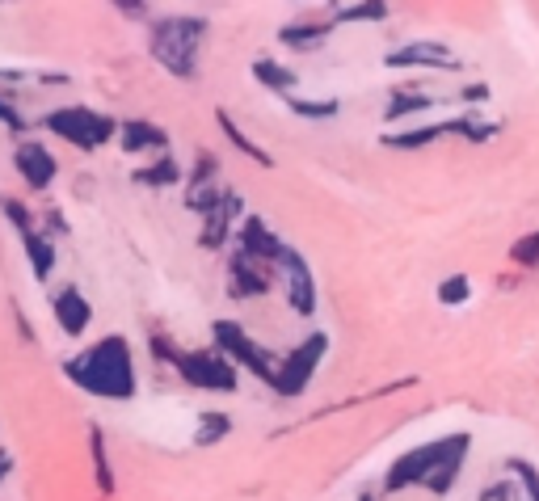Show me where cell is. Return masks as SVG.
Instances as JSON below:
<instances>
[{"mask_svg": "<svg viewBox=\"0 0 539 501\" xmlns=\"http://www.w3.org/2000/svg\"><path fill=\"white\" fill-rule=\"evenodd\" d=\"M64 375L97 400H135V392H139L135 350L123 333H106L102 342L76 350L64 363Z\"/></svg>", "mask_w": 539, "mask_h": 501, "instance_id": "1", "label": "cell"}, {"mask_svg": "<svg viewBox=\"0 0 539 501\" xmlns=\"http://www.w3.org/2000/svg\"><path fill=\"white\" fill-rule=\"evenodd\" d=\"M211 22L198 13H165L152 17L148 30V55L177 80H194L198 76V59H203Z\"/></svg>", "mask_w": 539, "mask_h": 501, "instance_id": "2", "label": "cell"}, {"mask_svg": "<svg viewBox=\"0 0 539 501\" xmlns=\"http://www.w3.org/2000/svg\"><path fill=\"white\" fill-rule=\"evenodd\" d=\"M468 447H472V438L468 434H447V438H434V443H422V447H409L396 464L388 468V476H384V493H405V489H413V485H430L434 480V472L447 464V459H455V455H468Z\"/></svg>", "mask_w": 539, "mask_h": 501, "instance_id": "3", "label": "cell"}, {"mask_svg": "<svg viewBox=\"0 0 539 501\" xmlns=\"http://www.w3.org/2000/svg\"><path fill=\"white\" fill-rule=\"evenodd\" d=\"M38 127L51 131L55 139H64V144H72V148H85V152H97L118 135L114 118L93 110V106H55L38 118Z\"/></svg>", "mask_w": 539, "mask_h": 501, "instance_id": "4", "label": "cell"}, {"mask_svg": "<svg viewBox=\"0 0 539 501\" xmlns=\"http://www.w3.org/2000/svg\"><path fill=\"white\" fill-rule=\"evenodd\" d=\"M173 367H177V375H182L190 388H203V392H236V388H241V367H236L232 358L224 350H215V346L177 350Z\"/></svg>", "mask_w": 539, "mask_h": 501, "instance_id": "5", "label": "cell"}, {"mask_svg": "<svg viewBox=\"0 0 539 501\" xmlns=\"http://www.w3.org/2000/svg\"><path fill=\"white\" fill-rule=\"evenodd\" d=\"M211 346L224 350L241 371H249L253 379H262V384L274 388V375H278L274 354L262 342H253L245 325H236V320H215V325H211Z\"/></svg>", "mask_w": 539, "mask_h": 501, "instance_id": "6", "label": "cell"}, {"mask_svg": "<svg viewBox=\"0 0 539 501\" xmlns=\"http://www.w3.org/2000/svg\"><path fill=\"white\" fill-rule=\"evenodd\" d=\"M329 354V333H308L299 346H291L283 358H278V375H274V392L278 396H304L312 388V375L321 371Z\"/></svg>", "mask_w": 539, "mask_h": 501, "instance_id": "7", "label": "cell"}, {"mask_svg": "<svg viewBox=\"0 0 539 501\" xmlns=\"http://www.w3.org/2000/svg\"><path fill=\"white\" fill-rule=\"evenodd\" d=\"M384 68H422V72H459L464 59H459L447 43L438 38H409V43L392 47L384 55Z\"/></svg>", "mask_w": 539, "mask_h": 501, "instance_id": "8", "label": "cell"}, {"mask_svg": "<svg viewBox=\"0 0 539 501\" xmlns=\"http://www.w3.org/2000/svg\"><path fill=\"white\" fill-rule=\"evenodd\" d=\"M278 274H283V295H287V308L295 316H312L316 312V278L308 257L299 253L295 245H287V253L278 257Z\"/></svg>", "mask_w": 539, "mask_h": 501, "instance_id": "9", "label": "cell"}, {"mask_svg": "<svg viewBox=\"0 0 539 501\" xmlns=\"http://www.w3.org/2000/svg\"><path fill=\"white\" fill-rule=\"evenodd\" d=\"M13 169L30 190H51L59 177V160L43 139H22V144H13Z\"/></svg>", "mask_w": 539, "mask_h": 501, "instance_id": "10", "label": "cell"}, {"mask_svg": "<svg viewBox=\"0 0 539 501\" xmlns=\"http://www.w3.org/2000/svg\"><path fill=\"white\" fill-rule=\"evenodd\" d=\"M224 186H219V165H215V156L211 152H203L198 156V165L186 173V207L194 211V215H211L219 203H224Z\"/></svg>", "mask_w": 539, "mask_h": 501, "instance_id": "11", "label": "cell"}, {"mask_svg": "<svg viewBox=\"0 0 539 501\" xmlns=\"http://www.w3.org/2000/svg\"><path fill=\"white\" fill-rule=\"evenodd\" d=\"M51 320L59 325V333L64 337H85V329L93 325V304H89V295L76 287V283H64L55 295H51Z\"/></svg>", "mask_w": 539, "mask_h": 501, "instance_id": "12", "label": "cell"}, {"mask_svg": "<svg viewBox=\"0 0 539 501\" xmlns=\"http://www.w3.org/2000/svg\"><path fill=\"white\" fill-rule=\"evenodd\" d=\"M236 240H241V253L257 257L262 266H278V257L287 253V240L278 236L262 215H245V219H241V232H236Z\"/></svg>", "mask_w": 539, "mask_h": 501, "instance_id": "13", "label": "cell"}, {"mask_svg": "<svg viewBox=\"0 0 539 501\" xmlns=\"http://www.w3.org/2000/svg\"><path fill=\"white\" fill-rule=\"evenodd\" d=\"M228 291L236 295V299H253V295H266L270 287H274V278H270V266H262L257 257H249V253H241L236 249L232 253V262H228Z\"/></svg>", "mask_w": 539, "mask_h": 501, "instance_id": "14", "label": "cell"}, {"mask_svg": "<svg viewBox=\"0 0 539 501\" xmlns=\"http://www.w3.org/2000/svg\"><path fill=\"white\" fill-rule=\"evenodd\" d=\"M118 148L123 152H165L169 148V131L161 123H152V118H123L118 123Z\"/></svg>", "mask_w": 539, "mask_h": 501, "instance_id": "15", "label": "cell"}, {"mask_svg": "<svg viewBox=\"0 0 539 501\" xmlns=\"http://www.w3.org/2000/svg\"><path fill=\"white\" fill-rule=\"evenodd\" d=\"M241 194H236V190H228L224 194V203H219L207 219H203V232H198V245H203V249H224L228 245V228H232V219L236 215H241ZM245 219V215H241Z\"/></svg>", "mask_w": 539, "mask_h": 501, "instance_id": "16", "label": "cell"}, {"mask_svg": "<svg viewBox=\"0 0 539 501\" xmlns=\"http://www.w3.org/2000/svg\"><path fill=\"white\" fill-rule=\"evenodd\" d=\"M329 34H333V22H312V17H304V22H287L278 30V43L287 51H321L329 43Z\"/></svg>", "mask_w": 539, "mask_h": 501, "instance_id": "17", "label": "cell"}, {"mask_svg": "<svg viewBox=\"0 0 539 501\" xmlns=\"http://www.w3.org/2000/svg\"><path fill=\"white\" fill-rule=\"evenodd\" d=\"M249 72H253L257 85L278 93L283 102H287V97H295V89H299V72H291L287 64H278V59H253Z\"/></svg>", "mask_w": 539, "mask_h": 501, "instance_id": "18", "label": "cell"}, {"mask_svg": "<svg viewBox=\"0 0 539 501\" xmlns=\"http://www.w3.org/2000/svg\"><path fill=\"white\" fill-rule=\"evenodd\" d=\"M22 253H26L30 274L38 278V283H47V278L55 274L59 253H55V240H51L47 232H26V236H22Z\"/></svg>", "mask_w": 539, "mask_h": 501, "instance_id": "19", "label": "cell"}, {"mask_svg": "<svg viewBox=\"0 0 539 501\" xmlns=\"http://www.w3.org/2000/svg\"><path fill=\"white\" fill-rule=\"evenodd\" d=\"M215 127L219 131H224L228 139H232V148L236 152H241V156H249L253 160V165H262V169H274V156L262 148V144H257V139H249L241 127H236V118L228 114V110H215Z\"/></svg>", "mask_w": 539, "mask_h": 501, "instance_id": "20", "label": "cell"}, {"mask_svg": "<svg viewBox=\"0 0 539 501\" xmlns=\"http://www.w3.org/2000/svg\"><path fill=\"white\" fill-rule=\"evenodd\" d=\"M443 135H455L451 118H447V123H434V127H409V131H392V135H384V148L413 152V148H430V144H438V139H443Z\"/></svg>", "mask_w": 539, "mask_h": 501, "instance_id": "21", "label": "cell"}, {"mask_svg": "<svg viewBox=\"0 0 539 501\" xmlns=\"http://www.w3.org/2000/svg\"><path fill=\"white\" fill-rule=\"evenodd\" d=\"M89 459H93V480H97V489H102L106 497L118 489V480H114V468H110V447H106V434L97 422H89Z\"/></svg>", "mask_w": 539, "mask_h": 501, "instance_id": "22", "label": "cell"}, {"mask_svg": "<svg viewBox=\"0 0 539 501\" xmlns=\"http://www.w3.org/2000/svg\"><path fill=\"white\" fill-rule=\"evenodd\" d=\"M430 106H434V97H430V93H422L417 85H401V89H392L388 106H384V118H388V123H396V118L422 114V110H430Z\"/></svg>", "mask_w": 539, "mask_h": 501, "instance_id": "23", "label": "cell"}, {"mask_svg": "<svg viewBox=\"0 0 539 501\" xmlns=\"http://www.w3.org/2000/svg\"><path fill=\"white\" fill-rule=\"evenodd\" d=\"M232 434V417L224 409H203L198 413V426H194V447H215Z\"/></svg>", "mask_w": 539, "mask_h": 501, "instance_id": "24", "label": "cell"}, {"mask_svg": "<svg viewBox=\"0 0 539 501\" xmlns=\"http://www.w3.org/2000/svg\"><path fill=\"white\" fill-rule=\"evenodd\" d=\"M135 182L139 186H152V190H165V186H177L182 182V165L165 152L161 160H152V165H144V169H135Z\"/></svg>", "mask_w": 539, "mask_h": 501, "instance_id": "25", "label": "cell"}, {"mask_svg": "<svg viewBox=\"0 0 539 501\" xmlns=\"http://www.w3.org/2000/svg\"><path fill=\"white\" fill-rule=\"evenodd\" d=\"M451 127L459 139H468V144H489V139L502 131V123H493L485 114H464V118H451Z\"/></svg>", "mask_w": 539, "mask_h": 501, "instance_id": "26", "label": "cell"}, {"mask_svg": "<svg viewBox=\"0 0 539 501\" xmlns=\"http://www.w3.org/2000/svg\"><path fill=\"white\" fill-rule=\"evenodd\" d=\"M388 5L384 0H363V5H333V26H350V22H384Z\"/></svg>", "mask_w": 539, "mask_h": 501, "instance_id": "27", "label": "cell"}, {"mask_svg": "<svg viewBox=\"0 0 539 501\" xmlns=\"http://www.w3.org/2000/svg\"><path fill=\"white\" fill-rule=\"evenodd\" d=\"M287 110L295 118H308V123H325V118H337L342 102H337V97H321V102H308V97H287Z\"/></svg>", "mask_w": 539, "mask_h": 501, "instance_id": "28", "label": "cell"}, {"mask_svg": "<svg viewBox=\"0 0 539 501\" xmlns=\"http://www.w3.org/2000/svg\"><path fill=\"white\" fill-rule=\"evenodd\" d=\"M506 472L514 476V485H518V493H523V501H539V472H535V464H527V459H506Z\"/></svg>", "mask_w": 539, "mask_h": 501, "instance_id": "29", "label": "cell"}, {"mask_svg": "<svg viewBox=\"0 0 539 501\" xmlns=\"http://www.w3.org/2000/svg\"><path fill=\"white\" fill-rule=\"evenodd\" d=\"M468 299H472L468 274H447L443 283H438V304L443 308H459V304H468Z\"/></svg>", "mask_w": 539, "mask_h": 501, "instance_id": "30", "label": "cell"}, {"mask_svg": "<svg viewBox=\"0 0 539 501\" xmlns=\"http://www.w3.org/2000/svg\"><path fill=\"white\" fill-rule=\"evenodd\" d=\"M464 459H468V455H455V459H447V464L434 472V480H430L426 489H430L434 497H451V493H455V485H459V472H464Z\"/></svg>", "mask_w": 539, "mask_h": 501, "instance_id": "31", "label": "cell"}, {"mask_svg": "<svg viewBox=\"0 0 539 501\" xmlns=\"http://www.w3.org/2000/svg\"><path fill=\"white\" fill-rule=\"evenodd\" d=\"M0 215H5L22 236L34 232V215H30V207H26V203H17V198H9V194H0Z\"/></svg>", "mask_w": 539, "mask_h": 501, "instance_id": "32", "label": "cell"}, {"mask_svg": "<svg viewBox=\"0 0 539 501\" xmlns=\"http://www.w3.org/2000/svg\"><path fill=\"white\" fill-rule=\"evenodd\" d=\"M0 127L13 131V135H26L30 131V118L22 114V106H13L9 93H0Z\"/></svg>", "mask_w": 539, "mask_h": 501, "instance_id": "33", "label": "cell"}, {"mask_svg": "<svg viewBox=\"0 0 539 501\" xmlns=\"http://www.w3.org/2000/svg\"><path fill=\"white\" fill-rule=\"evenodd\" d=\"M510 257H514V262L523 266V270H535V266H539V228H535V232H527L523 240H514Z\"/></svg>", "mask_w": 539, "mask_h": 501, "instance_id": "34", "label": "cell"}, {"mask_svg": "<svg viewBox=\"0 0 539 501\" xmlns=\"http://www.w3.org/2000/svg\"><path fill=\"white\" fill-rule=\"evenodd\" d=\"M459 102H489V85H464L459 89Z\"/></svg>", "mask_w": 539, "mask_h": 501, "instance_id": "35", "label": "cell"}, {"mask_svg": "<svg viewBox=\"0 0 539 501\" xmlns=\"http://www.w3.org/2000/svg\"><path fill=\"white\" fill-rule=\"evenodd\" d=\"M9 472H13V455H9L5 447H0V485L9 480Z\"/></svg>", "mask_w": 539, "mask_h": 501, "instance_id": "36", "label": "cell"}, {"mask_svg": "<svg viewBox=\"0 0 539 501\" xmlns=\"http://www.w3.org/2000/svg\"><path fill=\"white\" fill-rule=\"evenodd\" d=\"M0 80H5V85H13V80H17V85H22L26 76H22V72H13V68H0Z\"/></svg>", "mask_w": 539, "mask_h": 501, "instance_id": "37", "label": "cell"}]
</instances>
